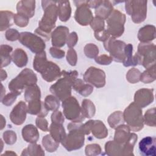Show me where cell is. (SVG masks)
<instances>
[{"instance_id":"cell-28","label":"cell","mask_w":156,"mask_h":156,"mask_svg":"<svg viewBox=\"0 0 156 156\" xmlns=\"http://www.w3.org/2000/svg\"><path fill=\"white\" fill-rule=\"evenodd\" d=\"M49 134L57 142L61 143L66 136V133L63 125L52 122L49 128Z\"/></svg>"},{"instance_id":"cell-9","label":"cell","mask_w":156,"mask_h":156,"mask_svg":"<svg viewBox=\"0 0 156 156\" xmlns=\"http://www.w3.org/2000/svg\"><path fill=\"white\" fill-rule=\"evenodd\" d=\"M19 41L31 52L37 54L44 51L45 41L40 36L29 32L20 33Z\"/></svg>"},{"instance_id":"cell-27","label":"cell","mask_w":156,"mask_h":156,"mask_svg":"<svg viewBox=\"0 0 156 156\" xmlns=\"http://www.w3.org/2000/svg\"><path fill=\"white\" fill-rule=\"evenodd\" d=\"M91 132L98 139L105 138L108 135L107 128L104 122L100 120H93Z\"/></svg>"},{"instance_id":"cell-54","label":"cell","mask_w":156,"mask_h":156,"mask_svg":"<svg viewBox=\"0 0 156 156\" xmlns=\"http://www.w3.org/2000/svg\"><path fill=\"white\" fill-rule=\"evenodd\" d=\"M94 60L99 65H108L112 62L113 59L109 55H107L106 54H102L97 56L94 58Z\"/></svg>"},{"instance_id":"cell-22","label":"cell","mask_w":156,"mask_h":156,"mask_svg":"<svg viewBox=\"0 0 156 156\" xmlns=\"http://www.w3.org/2000/svg\"><path fill=\"white\" fill-rule=\"evenodd\" d=\"M140 43L151 42L155 38V27L154 25L147 24L140 29L137 35Z\"/></svg>"},{"instance_id":"cell-50","label":"cell","mask_w":156,"mask_h":156,"mask_svg":"<svg viewBox=\"0 0 156 156\" xmlns=\"http://www.w3.org/2000/svg\"><path fill=\"white\" fill-rule=\"evenodd\" d=\"M13 21L14 23L17 26L20 27H24L28 25L29 22V18L23 15L16 13L14 15Z\"/></svg>"},{"instance_id":"cell-30","label":"cell","mask_w":156,"mask_h":156,"mask_svg":"<svg viewBox=\"0 0 156 156\" xmlns=\"http://www.w3.org/2000/svg\"><path fill=\"white\" fill-rule=\"evenodd\" d=\"M14 15L13 12L8 10L0 12V30L1 32L9 29L14 23Z\"/></svg>"},{"instance_id":"cell-32","label":"cell","mask_w":156,"mask_h":156,"mask_svg":"<svg viewBox=\"0 0 156 156\" xmlns=\"http://www.w3.org/2000/svg\"><path fill=\"white\" fill-rule=\"evenodd\" d=\"M24 99L26 102L40 99L41 91L40 87L35 83L27 87L24 90Z\"/></svg>"},{"instance_id":"cell-4","label":"cell","mask_w":156,"mask_h":156,"mask_svg":"<svg viewBox=\"0 0 156 156\" xmlns=\"http://www.w3.org/2000/svg\"><path fill=\"white\" fill-rule=\"evenodd\" d=\"M124 122L133 132L141 130L144 127L143 112L140 107L134 102L130 104L123 112Z\"/></svg>"},{"instance_id":"cell-10","label":"cell","mask_w":156,"mask_h":156,"mask_svg":"<svg viewBox=\"0 0 156 156\" xmlns=\"http://www.w3.org/2000/svg\"><path fill=\"white\" fill-rule=\"evenodd\" d=\"M126 45V44L124 41L116 40L112 37H110L104 42V47L109 52L113 60L120 63H123L125 60L124 49Z\"/></svg>"},{"instance_id":"cell-63","label":"cell","mask_w":156,"mask_h":156,"mask_svg":"<svg viewBox=\"0 0 156 156\" xmlns=\"http://www.w3.org/2000/svg\"><path fill=\"white\" fill-rule=\"evenodd\" d=\"M16 155L17 154L15 153V152H13V151H6V152H4L3 154H2L1 155Z\"/></svg>"},{"instance_id":"cell-24","label":"cell","mask_w":156,"mask_h":156,"mask_svg":"<svg viewBox=\"0 0 156 156\" xmlns=\"http://www.w3.org/2000/svg\"><path fill=\"white\" fill-rule=\"evenodd\" d=\"M113 7L109 1H101L100 4L95 9L94 13L97 17L106 20L113 11Z\"/></svg>"},{"instance_id":"cell-51","label":"cell","mask_w":156,"mask_h":156,"mask_svg":"<svg viewBox=\"0 0 156 156\" xmlns=\"http://www.w3.org/2000/svg\"><path fill=\"white\" fill-rule=\"evenodd\" d=\"M66 58V61L71 66H76L77 62V55L76 51L73 48H69L67 51Z\"/></svg>"},{"instance_id":"cell-53","label":"cell","mask_w":156,"mask_h":156,"mask_svg":"<svg viewBox=\"0 0 156 156\" xmlns=\"http://www.w3.org/2000/svg\"><path fill=\"white\" fill-rule=\"evenodd\" d=\"M35 124L37 128L40 129L43 132L49 131L48 122L45 118L43 117H37L35 119Z\"/></svg>"},{"instance_id":"cell-61","label":"cell","mask_w":156,"mask_h":156,"mask_svg":"<svg viewBox=\"0 0 156 156\" xmlns=\"http://www.w3.org/2000/svg\"><path fill=\"white\" fill-rule=\"evenodd\" d=\"M7 77V73L5 70H4L2 68L1 69V80L3 81L5 79H6Z\"/></svg>"},{"instance_id":"cell-48","label":"cell","mask_w":156,"mask_h":156,"mask_svg":"<svg viewBox=\"0 0 156 156\" xmlns=\"http://www.w3.org/2000/svg\"><path fill=\"white\" fill-rule=\"evenodd\" d=\"M20 94H21V93H20L11 91L10 93H9L3 96V98L1 99V102L2 103L3 105H4L5 106H10L16 101L17 96Z\"/></svg>"},{"instance_id":"cell-25","label":"cell","mask_w":156,"mask_h":156,"mask_svg":"<svg viewBox=\"0 0 156 156\" xmlns=\"http://www.w3.org/2000/svg\"><path fill=\"white\" fill-rule=\"evenodd\" d=\"M130 135V129L127 125L121 124L118 126L115 129V132L114 135L113 140L120 144L123 145L129 138Z\"/></svg>"},{"instance_id":"cell-47","label":"cell","mask_w":156,"mask_h":156,"mask_svg":"<svg viewBox=\"0 0 156 156\" xmlns=\"http://www.w3.org/2000/svg\"><path fill=\"white\" fill-rule=\"evenodd\" d=\"M90 25L94 32H99L105 29L104 20L97 16H95L93 18Z\"/></svg>"},{"instance_id":"cell-18","label":"cell","mask_w":156,"mask_h":156,"mask_svg":"<svg viewBox=\"0 0 156 156\" xmlns=\"http://www.w3.org/2000/svg\"><path fill=\"white\" fill-rule=\"evenodd\" d=\"M140 154L145 156H155L156 138L155 136H147L139 142Z\"/></svg>"},{"instance_id":"cell-41","label":"cell","mask_w":156,"mask_h":156,"mask_svg":"<svg viewBox=\"0 0 156 156\" xmlns=\"http://www.w3.org/2000/svg\"><path fill=\"white\" fill-rule=\"evenodd\" d=\"M44 104L49 111L54 112L57 110L60 107V100L53 94L48 95L44 99Z\"/></svg>"},{"instance_id":"cell-62","label":"cell","mask_w":156,"mask_h":156,"mask_svg":"<svg viewBox=\"0 0 156 156\" xmlns=\"http://www.w3.org/2000/svg\"><path fill=\"white\" fill-rule=\"evenodd\" d=\"M1 130H2L4 129V127H5V124H6V122H5V119H4V116L1 115Z\"/></svg>"},{"instance_id":"cell-21","label":"cell","mask_w":156,"mask_h":156,"mask_svg":"<svg viewBox=\"0 0 156 156\" xmlns=\"http://www.w3.org/2000/svg\"><path fill=\"white\" fill-rule=\"evenodd\" d=\"M23 140L29 143H36L40 137L37 128L33 124L26 125L21 130Z\"/></svg>"},{"instance_id":"cell-39","label":"cell","mask_w":156,"mask_h":156,"mask_svg":"<svg viewBox=\"0 0 156 156\" xmlns=\"http://www.w3.org/2000/svg\"><path fill=\"white\" fill-rule=\"evenodd\" d=\"M41 143L45 150L49 152H55L59 146V143L56 141L50 134L44 135L42 138Z\"/></svg>"},{"instance_id":"cell-57","label":"cell","mask_w":156,"mask_h":156,"mask_svg":"<svg viewBox=\"0 0 156 156\" xmlns=\"http://www.w3.org/2000/svg\"><path fill=\"white\" fill-rule=\"evenodd\" d=\"M49 53L53 58H55L57 59H61L63 58L65 55V52L64 51L59 49L58 48H56L54 46L50 48Z\"/></svg>"},{"instance_id":"cell-44","label":"cell","mask_w":156,"mask_h":156,"mask_svg":"<svg viewBox=\"0 0 156 156\" xmlns=\"http://www.w3.org/2000/svg\"><path fill=\"white\" fill-rule=\"evenodd\" d=\"M83 52L87 57L94 59L97 56H98L99 48L93 43H88L84 46Z\"/></svg>"},{"instance_id":"cell-33","label":"cell","mask_w":156,"mask_h":156,"mask_svg":"<svg viewBox=\"0 0 156 156\" xmlns=\"http://www.w3.org/2000/svg\"><path fill=\"white\" fill-rule=\"evenodd\" d=\"M13 51V48L9 45L1 44L0 46L1 53V68L8 66L12 61V56L10 55Z\"/></svg>"},{"instance_id":"cell-31","label":"cell","mask_w":156,"mask_h":156,"mask_svg":"<svg viewBox=\"0 0 156 156\" xmlns=\"http://www.w3.org/2000/svg\"><path fill=\"white\" fill-rule=\"evenodd\" d=\"M105 152L108 156H123V145L113 141H108L105 144Z\"/></svg>"},{"instance_id":"cell-58","label":"cell","mask_w":156,"mask_h":156,"mask_svg":"<svg viewBox=\"0 0 156 156\" xmlns=\"http://www.w3.org/2000/svg\"><path fill=\"white\" fill-rule=\"evenodd\" d=\"M94 35L97 40H99L100 41H103V42L106 41L110 37V35L107 32L106 29H104L99 32H94Z\"/></svg>"},{"instance_id":"cell-17","label":"cell","mask_w":156,"mask_h":156,"mask_svg":"<svg viewBox=\"0 0 156 156\" xmlns=\"http://www.w3.org/2000/svg\"><path fill=\"white\" fill-rule=\"evenodd\" d=\"M40 74L43 80L48 82H52L62 76V71L56 63L48 61Z\"/></svg>"},{"instance_id":"cell-5","label":"cell","mask_w":156,"mask_h":156,"mask_svg":"<svg viewBox=\"0 0 156 156\" xmlns=\"http://www.w3.org/2000/svg\"><path fill=\"white\" fill-rule=\"evenodd\" d=\"M37 82V76L34 72L29 68H24L9 83L8 88L10 91L21 93L24 88Z\"/></svg>"},{"instance_id":"cell-8","label":"cell","mask_w":156,"mask_h":156,"mask_svg":"<svg viewBox=\"0 0 156 156\" xmlns=\"http://www.w3.org/2000/svg\"><path fill=\"white\" fill-rule=\"evenodd\" d=\"M62 106L63 115L67 119L74 122H82L85 119L81 107L75 97L69 96L63 100Z\"/></svg>"},{"instance_id":"cell-11","label":"cell","mask_w":156,"mask_h":156,"mask_svg":"<svg viewBox=\"0 0 156 156\" xmlns=\"http://www.w3.org/2000/svg\"><path fill=\"white\" fill-rule=\"evenodd\" d=\"M155 45L151 43H140L137 53L141 58V65L147 69L155 65Z\"/></svg>"},{"instance_id":"cell-1","label":"cell","mask_w":156,"mask_h":156,"mask_svg":"<svg viewBox=\"0 0 156 156\" xmlns=\"http://www.w3.org/2000/svg\"><path fill=\"white\" fill-rule=\"evenodd\" d=\"M57 1H42L41 7L44 14L38 22V27L35 30V34L44 41L51 38L52 30L55 27V22L58 16Z\"/></svg>"},{"instance_id":"cell-16","label":"cell","mask_w":156,"mask_h":156,"mask_svg":"<svg viewBox=\"0 0 156 156\" xmlns=\"http://www.w3.org/2000/svg\"><path fill=\"white\" fill-rule=\"evenodd\" d=\"M69 35V29L63 26L57 27L51 33V39L52 45L56 48H62L65 46Z\"/></svg>"},{"instance_id":"cell-3","label":"cell","mask_w":156,"mask_h":156,"mask_svg":"<svg viewBox=\"0 0 156 156\" xmlns=\"http://www.w3.org/2000/svg\"><path fill=\"white\" fill-rule=\"evenodd\" d=\"M82 122H71L67 125L69 133L61 144L68 151L78 150L84 145L85 134L82 129Z\"/></svg>"},{"instance_id":"cell-23","label":"cell","mask_w":156,"mask_h":156,"mask_svg":"<svg viewBox=\"0 0 156 156\" xmlns=\"http://www.w3.org/2000/svg\"><path fill=\"white\" fill-rule=\"evenodd\" d=\"M72 88L83 97H87L93 91V86L89 83H85L81 79L77 78L72 84Z\"/></svg>"},{"instance_id":"cell-29","label":"cell","mask_w":156,"mask_h":156,"mask_svg":"<svg viewBox=\"0 0 156 156\" xmlns=\"http://www.w3.org/2000/svg\"><path fill=\"white\" fill-rule=\"evenodd\" d=\"M12 60L14 64L19 68L26 66L28 62V57L26 52L21 48H16L13 51L12 55Z\"/></svg>"},{"instance_id":"cell-43","label":"cell","mask_w":156,"mask_h":156,"mask_svg":"<svg viewBox=\"0 0 156 156\" xmlns=\"http://www.w3.org/2000/svg\"><path fill=\"white\" fill-rule=\"evenodd\" d=\"M155 107H153L148 109L145 112L143 116L144 124L148 126L155 127Z\"/></svg>"},{"instance_id":"cell-12","label":"cell","mask_w":156,"mask_h":156,"mask_svg":"<svg viewBox=\"0 0 156 156\" xmlns=\"http://www.w3.org/2000/svg\"><path fill=\"white\" fill-rule=\"evenodd\" d=\"M105 72L94 66L89 67L83 74V80L96 88H102L106 83Z\"/></svg>"},{"instance_id":"cell-15","label":"cell","mask_w":156,"mask_h":156,"mask_svg":"<svg viewBox=\"0 0 156 156\" xmlns=\"http://www.w3.org/2000/svg\"><path fill=\"white\" fill-rule=\"evenodd\" d=\"M134 103L141 108H144L153 102L154 100V89L141 88L134 94Z\"/></svg>"},{"instance_id":"cell-6","label":"cell","mask_w":156,"mask_h":156,"mask_svg":"<svg viewBox=\"0 0 156 156\" xmlns=\"http://www.w3.org/2000/svg\"><path fill=\"white\" fill-rule=\"evenodd\" d=\"M126 15L118 10L114 9L110 16L106 19L107 32L113 38L121 37L124 32Z\"/></svg>"},{"instance_id":"cell-60","label":"cell","mask_w":156,"mask_h":156,"mask_svg":"<svg viewBox=\"0 0 156 156\" xmlns=\"http://www.w3.org/2000/svg\"><path fill=\"white\" fill-rule=\"evenodd\" d=\"M101 2V1L96 0V1H87V5L89 8L96 9Z\"/></svg>"},{"instance_id":"cell-40","label":"cell","mask_w":156,"mask_h":156,"mask_svg":"<svg viewBox=\"0 0 156 156\" xmlns=\"http://www.w3.org/2000/svg\"><path fill=\"white\" fill-rule=\"evenodd\" d=\"M156 79L155 65L146 69L140 76V81L144 83H150L155 81Z\"/></svg>"},{"instance_id":"cell-34","label":"cell","mask_w":156,"mask_h":156,"mask_svg":"<svg viewBox=\"0 0 156 156\" xmlns=\"http://www.w3.org/2000/svg\"><path fill=\"white\" fill-rule=\"evenodd\" d=\"M81 110L85 118H91L95 115L96 107L91 100L85 99L82 102Z\"/></svg>"},{"instance_id":"cell-55","label":"cell","mask_w":156,"mask_h":156,"mask_svg":"<svg viewBox=\"0 0 156 156\" xmlns=\"http://www.w3.org/2000/svg\"><path fill=\"white\" fill-rule=\"evenodd\" d=\"M51 118L52 122H54V123L63 124V123L65 121L64 115L62 113V112L58 110L54 111L51 115Z\"/></svg>"},{"instance_id":"cell-49","label":"cell","mask_w":156,"mask_h":156,"mask_svg":"<svg viewBox=\"0 0 156 156\" xmlns=\"http://www.w3.org/2000/svg\"><path fill=\"white\" fill-rule=\"evenodd\" d=\"M2 138L7 144L12 145L16 143L17 140V135L14 131L8 130L3 133Z\"/></svg>"},{"instance_id":"cell-35","label":"cell","mask_w":156,"mask_h":156,"mask_svg":"<svg viewBox=\"0 0 156 156\" xmlns=\"http://www.w3.org/2000/svg\"><path fill=\"white\" fill-rule=\"evenodd\" d=\"M48 62L46 53L44 51L40 53L35 54L33 61V67L37 72L41 73Z\"/></svg>"},{"instance_id":"cell-13","label":"cell","mask_w":156,"mask_h":156,"mask_svg":"<svg viewBox=\"0 0 156 156\" xmlns=\"http://www.w3.org/2000/svg\"><path fill=\"white\" fill-rule=\"evenodd\" d=\"M77 9L74 13V19L80 25H89L93 19V13L88 7L87 1H74Z\"/></svg>"},{"instance_id":"cell-42","label":"cell","mask_w":156,"mask_h":156,"mask_svg":"<svg viewBox=\"0 0 156 156\" xmlns=\"http://www.w3.org/2000/svg\"><path fill=\"white\" fill-rule=\"evenodd\" d=\"M133 52V46L132 44L129 43L126 45L124 49V54H125V60L123 62L122 64L124 66L128 67L130 66H135L133 55H132Z\"/></svg>"},{"instance_id":"cell-56","label":"cell","mask_w":156,"mask_h":156,"mask_svg":"<svg viewBox=\"0 0 156 156\" xmlns=\"http://www.w3.org/2000/svg\"><path fill=\"white\" fill-rule=\"evenodd\" d=\"M78 41V36L76 32H72L69 34L66 39V44L69 48H73Z\"/></svg>"},{"instance_id":"cell-46","label":"cell","mask_w":156,"mask_h":156,"mask_svg":"<svg viewBox=\"0 0 156 156\" xmlns=\"http://www.w3.org/2000/svg\"><path fill=\"white\" fill-rule=\"evenodd\" d=\"M102 149L99 144L96 143L89 144L85 148V153L88 156H96L101 153Z\"/></svg>"},{"instance_id":"cell-2","label":"cell","mask_w":156,"mask_h":156,"mask_svg":"<svg viewBox=\"0 0 156 156\" xmlns=\"http://www.w3.org/2000/svg\"><path fill=\"white\" fill-rule=\"evenodd\" d=\"M77 76L78 72L76 70L71 71H62V76L50 87V92L60 101H63L71 96L72 84L77 78Z\"/></svg>"},{"instance_id":"cell-36","label":"cell","mask_w":156,"mask_h":156,"mask_svg":"<svg viewBox=\"0 0 156 156\" xmlns=\"http://www.w3.org/2000/svg\"><path fill=\"white\" fill-rule=\"evenodd\" d=\"M137 140V135L135 133H130L129 138L123 144V156L134 155L133 151Z\"/></svg>"},{"instance_id":"cell-19","label":"cell","mask_w":156,"mask_h":156,"mask_svg":"<svg viewBox=\"0 0 156 156\" xmlns=\"http://www.w3.org/2000/svg\"><path fill=\"white\" fill-rule=\"evenodd\" d=\"M17 13L23 15L28 18L33 17L35 15V1L23 0L20 1L16 4Z\"/></svg>"},{"instance_id":"cell-59","label":"cell","mask_w":156,"mask_h":156,"mask_svg":"<svg viewBox=\"0 0 156 156\" xmlns=\"http://www.w3.org/2000/svg\"><path fill=\"white\" fill-rule=\"evenodd\" d=\"M92 123H93V120L91 119L87 121L85 123L83 124L82 129L85 135H89L90 133Z\"/></svg>"},{"instance_id":"cell-37","label":"cell","mask_w":156,"mask_h":156,"mask_svg":"<svg viewBox=\"0 0 156 156\" xmlns=\"http://www.w3.org/2000/svg\"><path fill=\"white\" fill-rule=\"evenodd\" d=\"M44 152L40 144L36 143H30L26 148L23 149L21 155L29 156H43L44 155Z\"/></svg>"},{"instance_id":"cell-26","label":"cell","mask_w":156,"mask_h":156,"mask_svg":"<svg viewBox=\"0 0 156 156\" xmlns=\"http://www.w3.org/2000/svg\"><path fill=\"white\" fill-rule=\"evenodd\" d=\"M58 16L59 20L62 22L68 21L71 15V7L69 1H57Z\"/></svg>"},{"instance_id":"cell-7","label":"cell","mask_w":156,"mask_h":156,"mask_svg":"<svg viewBox=\"0 0 156 156\" xmlns=\"http://www.w3.org/2000/svg\"><path fill=\"white\" fill-rule=\"evenodd\" d=\"M125 9L127 15L131 16L132 21L136 24L143 22L147 16V1L132 0L125 1Z\"/></svg>"},{"instance_id":"cell-45","label":"cell","mask_w":156,"mask_h":156,"mask_svg":"<svg viewBox=\"0 0 156 156\" xmlns=\"http://www.w3.org/2000/svg\"><path fill=\"white\" fill-rule=\"evenodd\" d=\"M141 73L139 69L135 68H130L126 73V77L127 80L130 83H136L140 82V78Z\"/></svg>"},{"instance_id":"cell-52","label":"cell","mask_w":156,"mask_h":156,"mask_svg":"<svg viewBox=\"0 0 156 156\" xmlns=\"http://www.w3.org/2000/svg\"><path fill=\"white\" fill-rule=\"evenodd\" d=\"M20 36V33L15 29H9L6 30L5 34V37L7 40L10 41H14L19 40Z\"/></svg>"},{"instance_id":"cell-14","label":"cell","mask_w":156,"mask_h":156,"mask_svg":"<svg viewBox=\"0 0 156 156\" xmlns=\"http://www.w3.org/2000/svg\"><path fill=\"white\" fill-rule=\"evenodd\" d=\"M28 113L27 106L24 101L18 102L10 113V119L15 125L20 126L24 123Z\"/></svg>"},{"instance_id":"cell-20","label":"cell","mask_w":156,"mask_h":156,"mask_svg":"<svg viewBox=\"0 0 156 156\" xmlns=\"http://www.w3.org/2000/svg\"><path fill=\"white\" fill-rule=\"evenodd\" d=\"M27 109L29 114L37 115L38 117L44 118L49 112V110L44 105V102L40 99H36L29 102Z\"/></svg>"},{"instance_id":"cell-38","label":"cell","mask_w":156,"mask_h":156,"mask_svg":"<svg viewBox=\"0 0 156 156\" xmlns=\"http://www.w3.org/2000/svg\"><path fill=\"white\" fill-rule=\"evenodd\" d=\"M107 122L111 128L115 129L118 126L123 124L124 122L123 112L121 111L114 112L108 117Z\"/></svg>"}]
</instances>
